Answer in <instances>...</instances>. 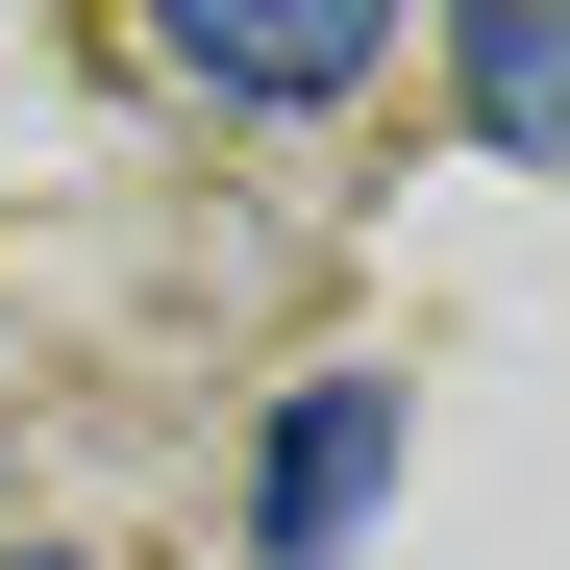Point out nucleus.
<instances>
[{"label":"nucleus","mask_w":570,"mask_h":570,"mask_svg":"<svg viewBox=\"0 0 570 570\" xmlns=\"http://www.w3.org/2000/svg\"><path fill=\"white\" fill-rule=\"evenodd\" d=\"M26 570H50V546H26Z\"/></svg>","instance_id":"20e7f679"},{"label":"nucleus","mask_w":570,"mask_h":570,"mask_svg":"<svg viewBox=\"0 0 570 570\" xmlns=\"http://www.w3.org/2000/svg\"><path fill=\"white\" fill-rule=\"evenodd\" d=\"M174 75H199V100H347L372 0H174Z\"/></svg>","instance_id":"f03ea898"},{"label":"nucleus","mask_w":570,"mask_h":570,"mask_svg":"<svg viewBox=\"0 0 570 570\" xmlns=\"http://www.w3.org/2000/svg\"><path fill=\"white\" fill-rule=\"evenodd\" d=\"M446 100L497 125V149H546V100H570V50H546V0H471V50H446Z\"/></svg>","instance_id":"7ed1b4c3"},{"label":"nucleus","mask_w":570,"mask_h":570,"mask_svg":"<svg viewBox=\"0 0 570 570\" xmlns=\"http://www.w3.org/2000/svg\"><path fill=\"white\" fill-rule=\"evenodd\" d=\"M372 471H397V372H298V397H273V471H248V546L273 570H347Z\"/></svg>","instance_id":"f257e3e1"}]
</instances>
